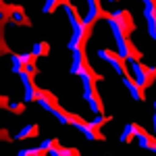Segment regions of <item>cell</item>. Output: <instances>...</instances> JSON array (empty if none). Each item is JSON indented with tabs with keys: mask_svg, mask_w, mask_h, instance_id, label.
Masks as SVG:
<instances>
[{
	"mask_svg": "<svg viewBox=\"0 0 156 156\" xmlns=\"http://www.w3.org/2000/svg\"><path fill=\"white\" fill-rule=\"evenodd\" d=\"M71 75H79V77H85V75H87V77L96 79V81H100V79H102V75L92 69L90 60H87V56H85V50H77V52H73Z\"/></svg>",
	"mask_w": 156,
	"mask_h": 156,
	"instance_id": "2",
	"label": "cell"
},
{
	"mask_svg": "<svg viewBox=\"0 0 156 156\" xmlns=\"http://www.w3.org/2000/svg\"><path fill=\"white\" fill-rule=\"evenodd\" d=\"M152 123H154V131H156V112H154V119H152Z\"/></svg>",
	"mask_w": 156,
	"mask_h": 156,
	"instance_id": "30",
	"label": "cell"
},
{
	"mask_svg": "<svg viewBox=\"0 0 156 156\" xmlns=\"http://www.w3.org/2000/svg\"><path fill=\"white\" fill-rule=\"evenodd\" d=\"M81 83H83V100L90 104V108L96 115H104V104H102V98L96 90V79L85 75V77H81Z\"/></svg>",
	"mask_w": 156,
	"mask_h": 156,
	"instance_id": "3",
	"label": "cell"
},
{
	"mask_svg": "<svg viewBox=\"0 0 156 156\" xmlns=\"http://www.w3.org/2000/svg\"><path fill=\"white\" fill-rule=\"evenodd\" d=\"M58 6H62V0H46V4H44V9H42V11L46 12V15H52Z\"/></svg>",
	"mask_w": 156,
	"mask_h": 156,
	"instance_id": "24",
	"label": "cell"
},
{
	"mask_svg": "<svg viewBox=\"0 0 156 156\" xmlns=\"http://www.w3.org/2000/svg\"><path fill=\"white\" fill-rule=\"evenodd\" d=\"M77 129L83 133L87 140H92V142H104V140H106V137L102 135V131H100V127H96L94 123H85V125H79Z\"/></svg>",
	"mask_w": 156,
	"mask_h": 156,
	"instance_id": "11",
	"label": "cell"
},
{
	"mask_svg": "<svg viewBox=\"0 0 156 156\" xmlns=\"http://www.w3.org/2000/svg\"><path fill=\"white\" fill-rule=\"evenodd\" d=\"M92 37V27H87L83 25L81 29H77V31H73L71 36V42L67 44L71 52H77V50H85V44H87V40Z\"/></svg>",
	"mask_w": 156,
	"mask_h": 156,
	"instance_id": "8",
	"label": "cell"
},
{
	"mask_svg": "<svg viewBox=\"0 0 156 156\" xmlns=\"http://www.w3.org/2000/svg\"><path fill=\"white\" fill-rule=\"evenodd\" d=\"M37 135H40V125L37 123H29V125H25L23 129L17 133L15 140H34Z\"/></svg>",
	"mask_w": 156,
	"mask_h": 156,
	"instance_id": "14",
	"label": "cell"
},
{
	"mask_svg": "<svg viewBox=\"0 0 156 156\" xmlns=\"http://www.w3.org/2000/svg\"><path fill=\"white\" fill-rule=\"evenodd\" d=\"M42 148L46 150V152H52V150H56V148H60V142H58V137H50V140H44L42 142Z\"/></svg>",
	"mask_w": 156,
	"mask_h": 156,
	"instance_id": "23",
	"label": "cell"
},
{
	"mask_svg": "<svg viewBox=\"0 0 156 156\" xmlns=\"http://www.w3.org/2000/svg\"><path fill=\"white\" fill-rule=\"evenodd\" d=\"M0 102H2V108H9V98H0Z\"/></svg>",
	"mask_w": 156,
	"mask_h": 156,
	"instance_id": "29",
	"label": "cell"
},
{
	"mask_svg": "<svg viewBox=\"0 0 156 156\" xmlns=\"http://www.w3.org/2000/svg\"><path fill=\"white\" fill-rule=\"evenodd\" d=\"M25 104H27V102H15V104H9L6 110H11L12 115H23L25 112Z\"/></svg>",
	"mask_w": 156,
	"mask_h": 156,
	"instance_id": "25",
	"label": "cell"
},
{
	"mask_svg": "<svg viewBox=\"0 0 156 156\" xmlns=\"http://www.w3.org/2000/svg\"><path fill=\"white\" fill-rule=\"evenodd\" d=\"M98 56H100L102 60H106V62L117 73H119V75H123V77H127V75H129V73H127V65H125V60L119 56V52L108 50V48H100V50H98Z\"/></svg>",
	"mask_w": 156,
	"mask_h": 156,
	"instance_id": "5",
	"label": "cell"
},
{
	"mask_svg": "<svg viewBox=\"0 0 156 156\" xmlns=\"http://www.w3.org/2000/svg\"><path fill=\"white\" fill-rule=\"evenodd\" d=\"M108 27L115 37H129L135 31V23L129 11H115L108 17Z\"/></svg>",
	"mask_w": 156,
	"mask_h": 156,
	"instance_id": "1",
	"label": "cell"
},
{
	"mask_svg": "<svg viewBox=\"0 0 156 156\" xmlns=\"http://www.w3.org/2000/svg\"><path fill=\"white\" fill-rule=\"evenodd\" d=\"M152 73H154V77H156V67H152Z\"/></svg>",
	"mask_w": 156,
	"mask_h": 156,
	"instance_id": "31",
	"label": "cell"
},
{
	"mask_svg": "<svg viewBox=\"0 0 156 156\" xmlns=\"http://www.w3.org/2000/svg\"><path fill=\"white\" fill-rule=\"evenodd\" d=\"M154 112H156V102H154Z\"/></svg>",
	"mask_w": 156,
	"mask_h": 156,
	"instance_id": "32",
	"label": "cell"
},
{
	"mask_svg": "<svg viewBox=\"0 0 156 156\" xmlns=\"http://www.w3.org/2000/svg\"><path fill=\"white\" fill-rule=\"evenodd\" d=\"M131 71H133V81L140 85L142 90H148L150 85L154 83L156 77H154V73H152V67L135 60V62H131Z\"/></svg>",
	"mask_w": 156,
	"mask_h": 156,
	"instance_id": "4",
	"label": "cell"
},
{
	"mask_svg": "<svg viewBox=\"0 0 156 156\" xmlns=\"http://www.w3.org/2000/svg\"><path fill=\"white\" fill-rule=\"evenodd\" d=\"M148 34L152 40H156V23H148Z\"/></svg>",
	"mask_w": 156,
	"mask_h": 156,
	"instance_id": "28",
	"label": "cell"
},
{
	"mask_svg": "<svg viewBox=\"0 0 156 156\" xmlns=\"http://www.w3.org/2000/svg\"><path fill=\"white\" fill-rule=\"evenodd\" d=\"M135 125H137V123H127V125H125V129L121 133V142L129 144V142L135 140Z\"/></svg>",
	"mask_w": 156,
	"mask_h": 156,
	"instance_id": "17",
	"label": "cell"
},
{
	"mask_svg": "<svg viewBox=\"0 0 156 156\" xmlns=\"http://www.w3.org/2000/svg\"><path fill=\"white\" fill-rule=\"evenodd\" d=\"M37 104L44 108V110L52 112V115H56L58 110H62V108L58 106L56 96H54L52 92H48V90H42V87H40V94H37Z\"/></svg>",
	"mask_w": 156,
	"mask_h": 156,
	"instance_id": "9",
	"label": "cell"
},
{
	"mask_svg": "<svg viewBox=\"0 0 156 156\" xmlns=\"http://www.w3.org/2000/svg\"><path fill=\"white\" fill-rule=\"evenodd\" d=\"M12 12H15V4H6V2H0V23H2V25L11 23Z\"/></svg>",
	"mask_w": 156,
	"mask_h": 156,
	"instance_id": "15",
	"label": "cell"
},
{
	"mask_svg": "<svg viewBox=\"0 0 156 156\" xmlns=\"http://www.w3.org/2000/svg\"><path fill=\"white\" fill-rule=\"evenodd\" d=\"M62 6H65V11H67V15H69V21H71V27L73 31H77V29H81L83 27V17H79V12H77V9L73 6V2H69V0H62Z\"/></svg>",
	"mask_w": 156,
	"mask_h": 156,
	"instance_id": "10",
	"label": "cell"
},
{
	"mask_svg": "<svg viewBox=\"0 0 156 156\" xmlns=\"http://www.w3.org/2000/svg\"><path fill=\"white\" fill-rule=\"evenodd\" d=\"M115 40H117V52H119V56L123 60L135 62V60L142 58V52L133 46V42L129 40V37H115Z\"/></svg>",
	"mask_w": 156,
	"mask_h": 156,
	"instance_id": "6",
	"label": "cell"
},
{
	"mask_svg": "<svg viewBox=\"0 0 156 156\" xmlns=\"http://www.w3.org/2000/svg\"><path fill=\"white\" fill-rule=\"evenodd\" d=\"M37 94H40V87L37 85H29L25 87V102H37Z\"/></svg>",
	"mask_w": 156,
	"mask_h": 156,
	"instance_id": "22",
	"label": "cell"
},
{
	"mask_svg": "<svg viewBox=\"0 0 156 156\" xmlns=\"http://www.w3.org/2000/svg\"><path fill=\"white\" fill-rule=\"evenodd\" d=\"M108 17H110V12H106L102 9L100 0H90V2H87V15L83 17V23L94 29L96 21H100V19H106L108 21Z\"/></svg>",
	"mask_w": 156,
	"mask_h": 156,
	"instance_id": "7",
	"label": "cell"
},
{
	"mask_svg": "<svg viewBox=\"0 0 156 156\" xmlns=\"http://www.w3.org/2000/svg\"><path fill=\"white\" fill-rule=\"evenodd\" d=\"M123 83H125V87L129 90V94H131V98L133 100H137V102H144L146 100V90H142L140 85L133 81V77H123Z\"/></svg>",
	"mask_w": 156,
	"mask_h": 156,
	"instance_id": "12",
	"label": "cell"
},
{
	"mask_svg": "<svg viewBox=\"0 0 156 156\" xmlns=\"http://www.w3.org/2000/svg\"><path fill=\"white\" fill-rule=\"evenodd\" d=\"M11 23L12 25H23V27H31V19L27 17V12L23 11V6L15 4V12H12Z\"/></svg>",
	"mask_w": 156,
	"mask_h": 156,
	"instance_id": "13",
	"label": "cell"
},
{
	"mask_svg": "<svg viewBox=\"0 0 156 156\" xmlns=\"http://www.w3.org/2000/svg\"><path fill=\"white\" fill-rule=\"evenodd\" d=\"M34 54H36L37 58L40 56H48L50 54V44L48 42H37V44H34V50H31Z\"/></svg>",
	"mask_w": 156,
	"mask_h": 156,
	"instance_id": "20",
	"label": "cell"
},
{
	"mask_svg": "<svg viewBox=\"0 0 156 156\" xmlns=\"http://www.w3.org/2000/svg\"><path fill=\"white\" fill-rule=\"evenodd\" d=\"M144 17L148 23H156V0H144Z\"/></svg>",
	"mask_w": 156,
	"mask_h": 156,
	"instance_id": "16",
	"label": "cell"
},
{
	"mask_svg": "<svg viewBox=\"0 0 156 156\" xmlns=\"http://www.w3.org/2000/svg\"><path fill=\"white\" fill-rule=\"evenodd\" d=\"M106 117H104V115H98V119L96 121H92V123H94V125H96V127H102V125H104V123H106Z\"/></svg>",
	"mask_w": 156,
	"mask_h": 156,
	"instance_id": "27",
	"label": "cell"
},
{
	"mask_svg": "<svg viewBox=\"0 0 156 156\" xmlns=\"http://www.w3.org/2000/svg\"><path fill=\"white\" fill-rule=\"evenodd\" d=\"M104 156H106V154H104Z\"/></svg>",
	"mask_w": 156,
	"mask_h": 156,
	"instance_id": "33",
	"label": "cell"
},
{
	"mask_svg": "<svg viewBox=\"0 0 156 156\" xmlns=\"http://www.w3.org/2000/svg\"><path fill=\"white\" fill-rule=\"evenodd\" d=\"M12 58H17L23 67H27V65H36V60H37V56L34 54V52H27V54H11Z\"/></svg>",
	"mask_w": 156,
	"mask_h": 156,
	"instance_id": "18",
	"label": "cell"
},
{
	"mask_svg": "<svg viewBox=\"0 0 156 156\" xmlns=\"http://www.w3.org/2000/svg\"><path fill=\"white\" fill-rule=\"evenodd\" d=\"M17 156H50V154L40 146V148H25V150H19Z\"/></svg>",
	"mask_w": 156,
	"mask_h": 156,
	"instance_id": "19",
	"label": "cell"
},
{
	"mask_svg": "<svg viewBox=\"0 0 156 156\" xmlns=\"http://www.w3.org/2000/svg\"><path fill=\"white\" fill-rule=\"evenodd\" d=\"M50 156H81V154H79L77 148H62V146H60L56 150H52Z\"/></svg>",
	"mask_w": 156,
	"mask_h": 156,
	"instance_id": "21",
	"label": "cell"
},
{
	"mask_svg": "<svg viewBox=\"0 0 156 156\" xmlns=\"http://www.w3.org/2000/svg\"><path fill=\"white\" fill-rule=\"evenodd\" d=\"M69 117H71V125H75V127H79V125H85V123H87L83 117H79V115H75V112H69Z\"/></svg>",
	"mask_w": 156,
	"mask_h": 156,
	"instance_id": "26",
	"label": "cell"
}]
</instances>
